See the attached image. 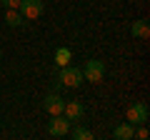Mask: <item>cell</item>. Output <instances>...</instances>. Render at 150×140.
<instances>
[{
	"mask_svg": "<svg viewBox=\"0 0 150 140\" xmlns=\"http://www.w3.org/2000/svg\"><path fill=\"white\" fill-rule=\"evenodd\" d=\"M58 83L63 88H80L83 83V70L80 68H75V65H65V68H60L58 73Z\"/></svg>",
	"mask_w": 150,
	"mask_h": 140,
	"instance_id": "cell-1",
	"label": "cell"
},
{
	"mask_svg": "<svg viewBox=\"0 0 150 140\" xmlns=\"http://www.w3.org/2000/svg\"><path fill=\"white\" fill-rule=\"evenodd\" d=\"M112 138H115V140H133V138H135V125H133V123H120V125H115Z\"/></svg>",
	"mask_w": 150,
	"mask_h": 140,
	"instance_id": "cell-9",
	"label": "cell"
},
{
	"mask_svg": "<svg viewBox=\"0 0 150 140\" xmlns=\"http://www.w3.org/2000/svg\"><path fill=\"white\" fill-rule=\"evenodd\" d=\"M23 20H25V18L20 15V10H18V8H8V10H5V23H8L10 28H20Z\"/></svg>",
	"mask_w": 150,
	"mask_h": 140,
	"instance_id": "cell-10",
	"label": "cell"
},
{
	"mask_svg": "<svg viewBox=\"0 0 150 140\" xmlns=\"http://www.w3.org/2000/svg\"><path fill=\"white\" fill-rule=\"evenodd\" d=\"M18 10H20L23 18L35 20V18H40L45 13V3L43 0H20V3H18Z\"/></svg>",
	"mask_w": 150,
	"mask_h": 140,
	"instance_id": "cell-3",
	"label": "cell"
},
{
	"mask_svg": "<svg viewBox=\"0 0 150 140\" xmlns=\"http://www.w3.org/2000/svg\"><path fill=\"white\" fill-rule=\"evenodd\" d=\"M63 115L70 120V123H78V120L85 115V108H83V103H78V100H65Z\"/></svg>",
	"mask_w": 150,
	"mask_h": 140,
	"instance_id": "cell-6",
	"label": "cell"
},
{
	"mask_svg": "<svg viewBox=\"0 0 150 140\" xmlns=\"http://www.w3.org/2000/svg\"><path fill=\"white\" fill-rule=\"evenodd\" d=\"M0 58H3V50H0Z\"/></svg>",
	"mask_w": 150,
	"mask_h": 140,
	"instance_id": "cell-15",
	"label": "cell"
},
{
	"mask_svg": "<svg viewBox=\"0 0 150 140\" xmlns=\"http://www.w3.org/2000/svg\"><path fill=\"white\" fill-rule=\"evenodd\" d=\"M68 63H70V50L68 48H58L55 50V65H58V68H65Z\"/></svg>",
	"mask_w": 150,
	"mask_h": 140,
	"instance_id": "cell-11",
	"label": "cell"
},
{
	"mask_svg": "<svg viewBox=\"0 0 150 140\" xmlns=\"http://www.w3.org/2000/svg\"><path fill=\"white\" fill-rule=\"evenodd\" d=\"M135 128H138L135 130V138L138 140H148V128H145V125H135Z\"/></svg>",
	"mask_w": 150,
	"mask_h": 140,
	"instance_id": "cell-13",
	"label": "cell"
},
{
	"mask_svg": "<svg viewBox=\"0 0 150 140\" xmlns=\"http://www.w3.org/2000/svg\"><path fill=\"white\" fill-rule=\"evenodd\" d=\"M18 3H20V0H0V5L5 8V10L8 8H18Z\"/></svg>",
	"mask_w": 150,
	"mask_h": 140,
	"instance_id": "cell-14",
	"label": "cell"
},
{
	"mask_svg": "<svg viewBox=\"0 0 150 140\" xmlns=\"http://www.w3.org/2000/svg\"><path fill=\"white\" fill-rule=\"evenodd\" d=\"M83 80L85 83H100L103 78H105V63H103V60H88L85 65H83Z\"/></svg>",
	"mask_w": 150,
	"mask_h": 140,
	"instance_id": "cell-2",
	"label": "cell"
},
{
	"mask_svg": "<svg viewBox=\"0 0 150 140\" xmlns=\"http://www.w3.org/2000/svg\"><path fill=\"white\" fill-rule=\"evenodd\" d=\"M68 135H73L75 140H93V138H95V135H93L88 128H80V125H75V130H70Z\"/></svg>",
	"mask_w": 150,
	"mask_h": 140,
	"instance_id": "cell-12",
	"label": "cell"
},
{
	"mask_svg": "<svg viewBox=\"0 0 150 140\" xmlns=\"http://www.w3.org/2000/svg\"><path fill=\"white\" fill-rule=\"evenodd\" d=\"M43 108L48 110L50 115H60V113H63V108H65V100L58 95V93H50V95H45Z\"/></svg>",
	"mask_w": 150,
	"mask_h": 140,
	"instance_id": "cell-7",
	"label": "cell"
},
{
	"mask_svg": "<svg viewBox=\"0 0 150 140\" xmlns=\"http://www.w3.org/2000/svg\"><path fill=\"white\" fill-rule=\"evenodd\" d=\"M130 35H133L135 40H148V38H150V25H148V20H135L133 25H130Z\"/></svg>",
	"mask_w": 150,
	"mask_h": 140,
	"instance_id": "cell-8",
	"label": "cell"
},
{
	"mask_svg": "<svg viewBox=\"0 0 150 140\" xmlns=\"http://www.w3.org/2000/svg\"><path fill=\"white\" fill-rule=\"evenodd\" d=\"M70 120L65 118L63 113L60 115H50V123H48V133L53 135V138H65V135L70 133Z\"/></svg>",
	"mask_w": 150,
	"mask_h": 140,
	"instance_id": "cell-4",
	"label": "cell"
},
{
	"mask_svg": "<svg viewBox=\"0 0 150 140\" xmlns=\"http://www.w3.org/2000/svg\"><path fill=\"white\" fill-rule=\"evenodd\" d=\"M148 118H150V110H148L145 103H133V105L128 108V123L145 125V123H148Z\"/></svg>",
	"mask_w": 150,
	"mask_h": 140,
	"instance_id": "cell-5",
	"label": "cell"
}]
</instances>
